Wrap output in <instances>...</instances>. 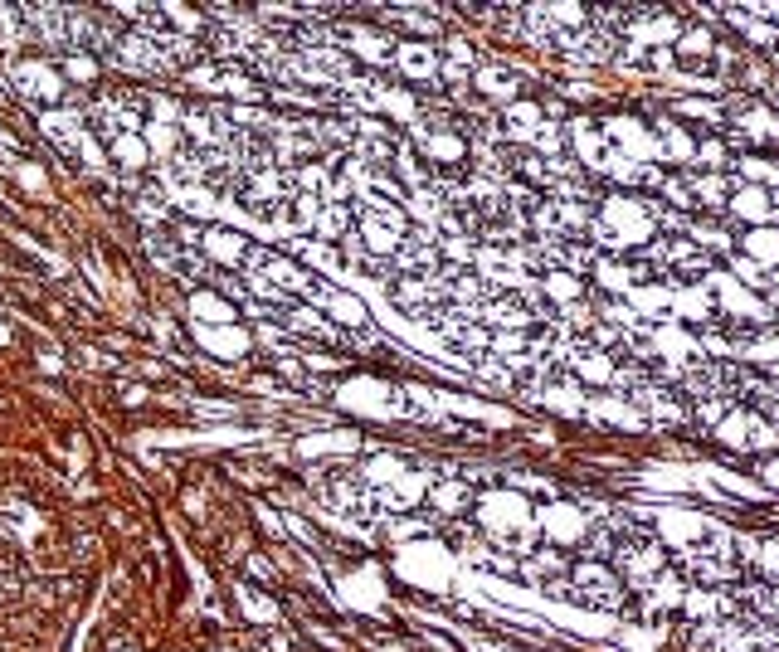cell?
Segmentation results:
<instances>
[{"mask_svg": "<svg viewBox=\"0 0 779 652\" xmlns=\"http://www.w3.org/2000/svg\"><path fill=\"white\" fill-rule=\"evenodd\" d=\"M736 219H745V224H755V229H765L770 219H775L779 205H770V190L765 185H745V190H736L731 195V205H726Z\"/></svg>", "mask_w": 779, "mask_h": 652, "instance_id": "cell-1", "label": "cell"}, {"mask_svg": "<svg viewBox=\"0 0 779 652\" xmlns=\"http://www.w3.org/2000/svg\"><path fill=\"white\" fill-rule=\"evenodd\" d=\"M672 54H682L687 69H706V64L716 59V39L706 35V30H687V35H677V49H672Z\"/></svg>", "mask_w": 779, "mask_h": 652, "instance_id": "cell-2", "label": "cell"}, {"mask_svg": "<svg viewBox=\"0 0 779 652\" xmlns=\"http://www.w3.org/2000/svg\"><path fill=\"white\" fill-rule=\"evenodd\" d=\"M745 443H750V448H760V453L779 448V424H775V419H765V414H750V424H745Z\"/></svg>", "mask_w": 779, "mask_h": 652, "instance_id": "cell-3", "label": "cell"}, {"mask_svg": "<svg viewBox=\"0 0 779 652\" xmlns=\"http://www.w3.org/2000/svg\"><path fill=\"white\" fill-rule=\"evenodd\" d=\"M745 249H750L755 263H779V229H750Z\"/></svg>", "mask_w": 779, "mask_h": 652, "instance_id": "cell-4", "label": "cell"}, {"mask_svg": "<svg viewBox=\"0 0 779 652\" xmlns=\"http://www.w3.org/2000/svg\"><path fill=\"white\" fill-rule=\"evenodd\" d=\"M736 171L745 176V185H770V181H779V166L760 161V156H741V161H736Z\"/></svg>", "mask_w": 779, "mask_h": 652, "instance_id": "cell-5", "label": "cell"}, {"mask_svg": "<svg viewBox=\"0 0 779 652\" xmlns=\"http://www.w3.org/2000/svg\"><path fill=\"white\" fill-rule=\"evenodd\" d=\"M658 151L672 156V161H692V156H697V142H692L682 127H668V142H658Z\"/></svg>", "mask_w": 779, "mask_h": 652, "instance_id": "cell-6", "label": "cell"}, {"mask_svg": "<svg viewBox=\"0 0 779 652\" xmlns=\"http://www.w3.org/2000/svg\"><path fill=\"white\" fill-rule=\"evenodd\" d=\"M726 414H731V399H726V395H706V399H697V424H702V429L721 424Z\"/></svg>", "mask_w": 779, "mask_h": 652, "instance_id": "cell-7", "label": "cell"}, {"mask_svg": "<svg viewBox=\"0 0 779 652\" xmlns=\"http://www.w3.org/2000/svg\"><path fill=\"white\" fill-rule=\"evenodd\" d=\"M711 244V249H731V239H726V229H721V224H711V219H697V224H692V244Z\"/></svg>", "mask_w": 779, "mask_h": 652, "instance_id": "cell-8", "label": "cell"}, {"mask_svg": "<svg viewBox=\"0 0 779 652\" xmlns=\"http://www.w3.org/2000/svg\"><path fill=\"white\" fill-rule=\"evenodd\" d=\"M745 424H750V419L731 409V414H726V424H721V438H726L731 448H745Z\"/></svg>", "mask_w": 779, "mask_h": 652, "instance_id": "cell-9", "label": "cell"}, {"mask_svg": "<svg viewBox=\"0 0 779 652\" xmlns=\"http://www.w3.org/2000/svg\"><path fill=\"white\" fill-rule=\"evenodd\" d=\"M687 614L711 618V614H716V594H687Z\"/></svg>", "mask_w": 779, "mask_h": 652, "instance_id": "cell-10", "label": "cell"}]
</instances>
